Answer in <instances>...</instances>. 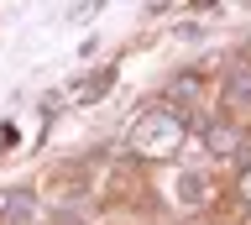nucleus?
Segmentation results:
<instances>
[{
	"label": "nucleus",
	"instance_id": "nucleus-1",
	"mask_svg": "<svg viewBox=\"0 0 251 225\" xmlns=\"http://www.w3.org/2000/svg\"><path fill=\"white\" fill-rule=\"evenodd\" d=\"M5 215H11V220H21V215H26V199H21V194H11V199H5Z\"/></svg>",
	"mask_w": 251,
	"mask_h": 225
}]
</instances>
